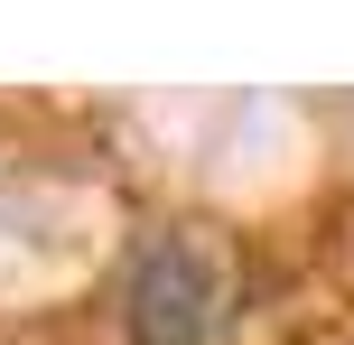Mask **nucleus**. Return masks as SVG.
Wrapping results in <instances>:
<instances>
[{
    "label": "nucleus",
    "mask_w": 354,
    "mask_h": 345,
    "mask_svg": "<svg viewBox=\"0 0 354 345\" xmlns=\"http://www.w3.org/2000/svg\"><path fill=\"white\" fill-rule=\"evenodd\" d=\"M122 327H131V345H205L214 336V261L187 234H149L131 252Z\"/></svg>",
    "instance_id": "f257e3e1"
}]
</instances>
